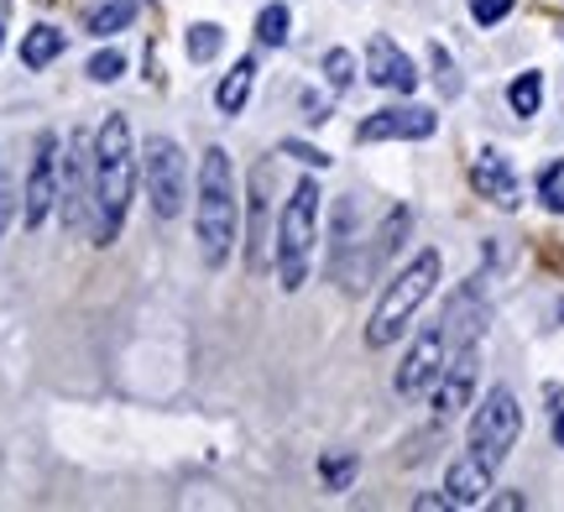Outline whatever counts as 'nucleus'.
Returning a JSON list of instances; mask_svg holds the SVG:
<instances>
[{
  "label": "nucleus",
  "instance_id": "f257e3e1",
  "mask_svg": "<svg viewBox=\"0 0 564 512\" xmlns=\"http://www.w3.org/2000/svg\"><path fill=\"white\" fill-rule=\"evenodd\" d=\"M137 188V163H131V126L126 116H110L95 142V247H110L126 226V205Z\"/></svg>",
  "mask_w": 564,
  "mask_h": 512
},
{
  "label": "nucleus",
  "instance_id": "f03ea898",
  "mask_svg": "<svg viewBox=\"0 0 564 512\" xmlns=\"http://www.w3.org/2000/svg\"><path fill=\"white\" fill-rule=\"evenodd\" d=\"M434 283H440V251H423V257H413V262L387 283L382 304H377V314H371V325H366V346L382 350L392 346L398 335L408 329V319L423 308V298L434 293Z\"/></svg>",
  "mask_w": 564,
  "mask_h": 512
},
{
  "label": "nucleus",
  "instance_id": "7ed1b4c3",
  "mask_svg": "<svg viewBox=\"0 0 564 512\" xmlns=\"http://www.w3.org/2000/svg\"><path fill=\"white\" fill-rule=\"evenodd\" d=\"M236 241V188H230V157L225 146H209L199 167V247L204 262L220 266Z\"/></svg>",
  "mask_w": 564,
  "mask_h": 512
},
{
  "label": "nucleus",
  "instance_id": "20e7f679",
  "mask_svg": "<svg viewBox=\"0 0 564 512\" xmlns=\"http://www.w3.org/2000/svg\"><path fill=\"white\" fill-rule=\"evenodd\" d=\"M314 220H319V184L303 178L293 199L282 205L278 220V277L288 293H299L308 277V251H314Z\"/></svg>",
  "mask_w": 564,
  "mask_h": 512
},
{
  "label": "nucleus",
  "instance_id": "39448f33",
  "mask_svg": "<svg viewBox=\"0 0 564 512\" xmlns=\"http://www.w3.org/2000/svg\"><path fill=\"white\" fill-rule=\"evenodd\" d=\"M518 434H523V408H518V397L507 388H491L476 418H470V455H481L486 466L497 471L507 460V450L518 445Z\"/></svg>",
  "mask_w": 564,
  "mask_h": 512
},
{
  "label": "nucleus",
  "instance_id": "423d86ee",
  "mask_svg": "<svg viewBox=\"0 0 564 512\" xmlns=\"http://www.w3.org/2000/svg\"><path fill=\"white\" fill-rule=\"evenodd\" d=\"M183 152L173 137H152L147 142V194H152V215L173 220L183 209Z\"/></svg>",
  "mask_w": 564,
  "mask_h": 512
},
{
  "label": "nucleus",
  "instance_id": "0eeeda50",
  "mask_svg": "<svg viewBox=\"0 0 564 512\" xmlns=\"http://www.w3.org/2000/svg\"><path fill=\"white\" fill-rule=\"evenodd\" d=\"M53 205H58V137L42 131L37 157H32V167H26V226L37 230Z\"/></svg>",
  "mask_w": 564,
  "mask_h": 512
},
{
  "label": "nucleus",
  "instance_id": "6e6552de",
  "mask_svg": "<svg viewBox=\"0 0 564 512\" xmlns=\"http://www.w3.org/2000/svg\"><path fill=\"white\" fill-rule=\"evenodd\" d=\"M440 131V116L423 105H398V110H377L371 121H361V142H423Z\"/></svg>",
  "mask_w": 564,
  "mask_h": 512
},
{
  "label": "nucleus",
  "instance_id": "1a4fd4ad",
  "mask_svg": "<svg viewBox=\"0 0 564 512\" xmlns=\"http://www.w3.org/2000/svg\"><path fill=\"white\" fill-rule=\"evenodd\" d=\"M246 266L262 272L267 266V220H272V163L251 167V199H246Z\"/></svg>",
  "mask_w": 564,
  "mask_h": 512
},
{
  "label": "nucleus",
  "instance_id": "9d476101",
  "mask_svg": "<svg viewBox=\"0 0 564 512\" xmlns=\"http://www.w3.org/2000/svg\"><path fill=\"white\" fill-rule=\"evenodd\" d=\"M366 74H371L377 89H392V95H413V89H419V68H413V58H408L392 37H382V32H377L371 47H366Z\"/></svg>",
  "mask_w": 564,
  "mask_h": 512
},
{
  "label": "nucleus",
  "instance_id": "9b49d317",
  "mask_svg": "<svg viewBox=\"0 0 564 512\" xmlns=\"http://www.w3.org/2000/svg\"><path fill=\"white\" fill-rule=\"evenodd\" d=\"M440 371H444V329H423L419 346L408 350V361L398 367V392L419 397V392H429L440 382Z\"/></svg>",
  "mask_w": 564,
  "mask_h": 512
},
{
  "label": "nucleus",
  "instance_id": "f8f14e48",
  "mask_svg": "<svg viewBox=\"0 0 564 512\" xmlns=\"http://www.w3.org/2000/svg\"><path fill=\"white\" fill-rule=\"evenodd\" d=\"M89 152H84V137H74V146H68V157H63V194H58V205H63V226L74 230L84 226V209H89Z\"/></svg>",
  "mask_w": 564,
  "mask_h": 512
},
{
  "label": "nucleus",
  "instance_id": "ddd939ff",
  "mask_svg": "<svg viewBox=\"0 0 564 512\" xmlns=\"http://www.w3.org/2000/svg\"><path fill=\"white\" fill-rule=\"evenodd\" d=\"M486 492H491V466H486L481 455H460L449 466V476H444L449 508H476V502H486Z\"/></svg>",
  "mask_w": 564,
  "mask_h": 512
},
{
  "label": "nucleus",
  "instance_id": "4468645a",
  "mask_svg": "<svg viewBox=\"0 0 564 512\" xmlns=\"http://www.w3.org/2000/svg\"><path fill=\"white\" fill-rule=\"evenodd\" d=\"M470 388H476V346H460L455 367L440 371V392H434V413L440 418H455V413L470 403Z\"/></svg>",
  "mask_w": 564,
  "mask_h": 512
},
{
  "label": "nucleus",
  "instance_id": "2eb2a0df",
  "mask_svg": "<svg viewBox=\"0 0 564 512\" xmlns=\"http://www.w3.org/2000/svg\"><path fill=\"white\" fill-rule=\"evenodd\" d=\"M470 184H476V194L491 199V205H502V209L518 205V178H512V167H507L502 152H481L476 167H470Z\"/></svg>",
  "mask_w": 564,
  "mask_h": 512
},
{
  "label": "nucleus",
  "instance_id": "dca6fc26",
  "mask_svg": "<svg viewBox=\"0 0 564 512\" xmlns=\"http://www.w3.org/2000/svg\"><path fill=\"white\" fill-rule=\"evenodd\" d=\"M251 84H257V63H251V58H241V63H236V68H230V74H225L220 95H215V100H220V110H225V116H241V105L251 100Z\"/></svg>",
  "mask_w": 564,
  "mask_h": 512
},
{
  "label": "nucleus",
  "instance_id": "f3484780",
  "mask_svg": "<svg viewBox=\"0 0 564 512\" xmlns=\"http://www.w3.org/2000/svg\"><path fill=\"white\" fill-rule=\"evenodd\" d=\"M58 53H63V32H58V26H32V32L21 37V63H26V68H47Z\"/></svg>",
  "mask_w": 564,
  "mask_h": 512
},
{
  "label": "nucleus",
  "instance_id": "a211bd4d",
  "mask_svg": "<svg viewBox=\"0 0 564 512\" xmlns=\"http://www.w3.org/2000/svg\"><path fill=\"white\" fill-rule=\"evenodd\" d=\"M131 17H137L131 0H110L100 11H89V32H95V37H116L121 26H131Z\"/></svg>",
  "mask_w": 564,
  "mask_h": 512
},
{
  "label": "nucleus",
  "instance_id": "6ab92c4d",
  "mask_svg": "<svg viewBox=\"0 0 564 512\" xmlns=\"http://www.w3.org/2000/svg\"><path fill=\"white\" fill-rule=\"evenodd\" d=\"M507 100L518 116H539V105H544V74H518L512 89H507Z\"/></svg>",
  "mask_w": 564,
  "mask_h": 512
},
{
  "label": "nucleus",
  "instance_id": "aec40b11",
  "mask_svg": "<svg viewBox=\"0 0 564 512\" xmlns=\"http://www.w3.org/2000/svg\"><path fill=\"white\" fill-rule=\"evenodd\" d=\"M356 471H361V460H356V455H324L319 460V481L329 487V492H345V487L356 481Z\"/></svg>",
  "mask_w": 564,
  "mask_h": 512
},
{
  "label": "nucleus",
  "instance_id": "412c9836",
  "mask_svg": "<svg viewBox=\"0 0 564 512\" xmlns=\"http://www.w3.org/2000/svg\"><path fill=\"white\" fill-rule=\"evenodd\" d=\"M220 47H225V32L215 26V21H199V26L188 32V58H194V63H209Z\"/></svg>",
  "mask_w": 564,
  "mask_h": 512
},
{
  "label": "nucleus",
  "instance_id": "4be33fe9",
  "mask_svg": "<svg viewBox=\"0 0 564 512\" xmlns=\"http://www.w3.org/2000/svg\"><path fill=\"white\" fill-rule=\"evenodd\" d=\"M288 26H293L288 6H267L262 17H257V37H262L267 47H278V42H288Z\"/></svg>",
  "mask_w": 564,
  "mask_h": 512
},
{
  "label": "nucleus",
  "instance_id": "5701e85b",
  "mask_svg": "<svg viewBox=\"0 0 564 512\" xmlns=\"http://www.w3.org/2000/svg\"><path fill=\"white\" fill-rule=\"evenodd\" d=\"M539 199H544L554 215H564V163L544 167V178H539Z\"/></svg>",
  "mask_w": 564,
  "mask_h": 512
},
{
  "label": "nucleus",
  "instance_id": "b1692460",
  "mask_svg": "<svg viewBox=\"0 0 564 512\" xmlns=\"http://www.w3.org/2000/svg\"><path fill=\"white\" fill-rule=\"evenodd\" d=\"M324 79L335 84V89H350V79H356V58H350L345 47H335V53H324Z\"/></svg>",
  "mask_w": 564,
  "mask_h": 512
},
{
  "label": "nucleus",
  "instance_id": "393cba45",
  "mask_svg": "<svg viewBox=\"0 0 564 512\" xmlns=\"http://www.w3.org/2000/svg\"><path fill=\"white\" fill-rule=\"evenodd\" d=\"M121 74H126L121 53H95V58H89V79L95 84H110V79H121Z\"/></svg>",
  "mask_w": 564,
  "mask_h": 512
},
{
  "label": "nucleus",
  "instance_id": "a878e982",
  "mask_svg": "<svg viewBox=\"0 0 564 512\" xmlns=\"http://www.w3.org/2000/svg\"><path fill=\"white\" fill-rule=\"evenodd\" d=\"M429 53H434V68H440V74H434V79H440V95H460V74H455V63H449V53H444L440 42H434Z\"/></svg>",
  "mask_w": 564,
  "mask_h": 512
},
{
  "label": "nucleus",
  "instance_id": "bb28decb",
  "mask_svg": "<svg viewBox=\"0 0 564 512\" xmlns=\"http://www.w3.org/2000/svg\"><path fill=\"white\" fill-rule=\"evenodd\" d=\"M512 6H518V0H470V17H476V26H497Z\"/></svg>",
  "mask_w": 564,
  "mask_h": 512
},
{
  "label": "nucleus",
  "instance_id": "cd10ccee",
  "mask_svg": "<svg viewBox=\"0 0 564 512\" xmlns=\"http://www.w3.org/2000/svg\"><path fill=\"white\" fill-rule=\"evenodd\" d=\"M282 152H288V157H299V163H308V167H324V163H329L324 152H314V146H303V142H282Z\"/></svg>",
  "mask_w": 564,
  "mask_h": 512
},
{
  "label": "nucleus",
  "instance_id": "c85d7f7f",
  "mask_svg": "<svg viewBox=\"0 0 564 512\" xmlns=\"http://www.w3.org/2000/svg\"><path fill=\"white\" fill-rule=\"evenodd\" d=\"M6 220H11V184H6V173H0V236H6Z\"/></svg>",
  "mask_w": 564,
  "mask_h": 512
},
{
  "label": "nucleus",
  "instance_id": "c756f323",
  "mask_svg": "<svg viewBox=\"0 0 564 512\" xmlns=\"http://www.w3.org/2000/svg\"><path fill=\"white\" fill-rule=\"evenodd\" d=\"M554 445H560V450H564V413H560V418H554Z\"/></svg>",
  "mask_w": 564,
  "mask_h": 512
}]
</instances>
